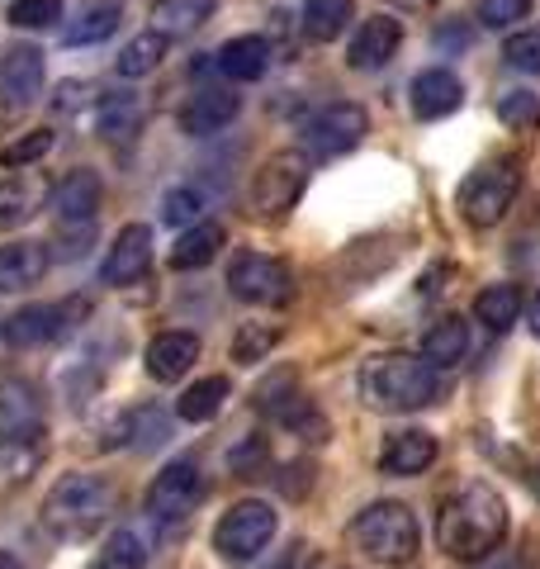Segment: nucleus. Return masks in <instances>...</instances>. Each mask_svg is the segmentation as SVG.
I'll use <instances>...</instances> for the list:
<instances>
[{"mask_svg": "<svg viewBox=\"0 0 540 569\" xmlns=\"http://www.w3.org/2000/svg\"><path fill=\"white\" fill-rule=\"evenodd\" d=\"M270 460V451H266V437H247L242 447H232L228 451V466H232V475H242V479H251L261 466Z\"/></svg>", "mask_w": 540, "mask_h": 569, "instance_id": "42", "label": "nucleus"}, {"mask_svg": "<svg viewBox=\"0 0 540 569\" xmlns=\"http://www.w3.org/2000/svg\"><path fill=\"white\" fill-rule=\"evenodd\" d=\"M213 62H219V71L228 81H261L266 67H270V43L261 33H242V39H228Z\"/></svg>", "mask_w": 540, "mask_h": 569, "instance_id": "24", "label": "nucleus"}, {"mask_svg": "<svg viewBox=\"0 0 540 569\" xmlns=\"http://www.w3.org/2000/svg\"><path fill=\"white\" fill-rule=\"evenodd\" d=\"M142 114L148 110H142V96L133 91H110L96 100V123L104 138H133L142 129Z\"/></svg>", "mask_w": 540, "mask_h": 569, "instance_id": "27", "label": "nucleus"}, {"mask_svg": "<svg viewBox=\"0 0 540 569\" xmlns=\"http://www.w3.org/2000/svg\"><path fill=\"white\" fill-rule=\"evenodd\" d=\"M412 114L418 119H446L450 110H460V100H464V86L456 71H446V67H431V71H418L412 77Z\"/></svg>", "mask_w": 540, "mask_h": 569, "instance_id": "20", "label": "nucleus"}, {"mask_svg": "<svg viewBox=\"0 0 540 569\" xmlns=\"http://www.w3.org/2000/svg\"><path fill=\"white\" fill-rule=\"evenodd\" d=\"M360 399L374 413H412V408H427L437 399V370L422 356H374L360 370Z\"/></svg>", "mask_w": 540, "mask_h": 569, "instance_id": "3", "label": "nucleus"}, {"mask_svg": "<svg viewBox=\"0 0 540 569\" xmlns=\"http://www.w3.org/2000/svg\"><path fill=\"white\" fill-rule=\"evenodd\" d=\"M0 569H24V565H20V560H14V556H10V550H0Z\"/></svg>", "mask_w": 540, "mask_h": 569, "instance_id": "46", "label": "nucleus"}, {"mask_svg": "<svg viewBox=\"0 0 540 569\" xmlns=\"http://www.w3.org/2000/svg\"><path fill=\"white\" fill-rule=\"evenodd\" d=\"M167 48H171V39L167 33H157V29H148V33H138V39H129V48L119 52V62H114V71L123 81H138V77H152V71L161 67V58H167Z\"/></svg>", "mask_w": 540, "mask_h": 569, "instance_id": "29", "label": "nucleus"}, {"mask_svg": "<svg viewBox=\"0 0 540 569\" xmlns=\"http://www.w3.org/2000/svg\"><path fill=\"white\" fill-rule=\"evenodd\" d=\"M498 119L508 123L512 133H531V129H540V100L531 91H508L498 100Z\"/></svg>", "mask_w": 540, "mask_h": 569, "instance_id": "36", "label": "nucleus"}, {"mask_svg": "<svg viewBox=\"0 0 540 569\" xmlns=\"http://www.w3.org/2000/svg\"><path fill=\"white\" fill-rule=\"evenodd\" d=\"M474 318L489 332H508L521 318V290L517 284H489V290L474 299Z\"/></svg>", "mask_w": 540, "mask_h": 569, "instance_id": "31", "label": "nucleus"}, {"mask_svg": "<svg viewBox=\"0 0 540 569\" xmlns=\"http://www.w3.org/2000/svg\"><path fill=\"white\" fill-rule=\"evenodd\" d=\"M219 10V0H157L152 6V29L167 39H186V33L204 29Z\"/></svg>", "mask_w": 540, "mask_h": 569, "instance_id": "26", "label": "nucleus"}, {"mask_svg": "<svg viewBox=\"0 0 540 569\" xmlns=\"http://www.w3.org/2000/svg\"><path fill=\"white\" fill-rule=\"evenodd\" d=\"M123 437H133V447H157L161 437H167V418L157 413V408H138V413H129L119 422Z\"/></svg>", "mask_w": 540, "mask_h": 569, "instance_id": "39", "label": "nucleus"}, {"mask_svg": "<svg viewBox=\"0 0 540 569\" xmlns=\"http://www.w3.org/2000/svg\"><path fill=\"white\" fill-rule=\"evenodd\" d=\"M393 10H408V14H422V10H431L437 6V0H389Z\"/></svg>", "mask_w": 540, "mask_h": 569, "instance_id": "45", "label": "nucleus"}, {"mask_svg": "<svg viewBox=\"0 0 540 569\" xmlns=\"http://www.w3.org/2000/svg\"><path fill=\"white\" fill-rule=\"evenodd\" d=\"M43 52L33 43H10L6 58H0V110L24 114L43 96Z\"/></svg>", "mask_w": 540, "mask_h": 569, "instance_id": "11", "label": "nucleus"}, {"mask_svg": "<svg viewBox=\"0 0 540 569\" xmlns=\"http://www.w3.org/2000/svg\"><path fill=\"white\" fill-rule=\"evenodd\" d=\"M464 351H470V323H464L460 313H446L437 328L422 337V361L431 370H450L464 361Z\"/></svg>", "mask_w": 540, "mask_h": 569, "instance_id": "25", "label": "nucleus"}, {"mask_svg": "<svg viewBox=\"0 0 540 569\" xmlns=\"http://www.w3.org/2000/svg\"><path fill=\"white\" fill-rule=\"evenodd\" d=\"M536 498H540V466H536Z\"/></svg>", "mask_w": 540, "mask_h": 569, "instance_id": "48", "label": "nucleus"}, {"mask_svg": "<svg viewBox=\"0 0 540 569\" xmlns=\"http://www.w3.org/2000/svg\"><path fill=\"white\" fill-rule=\"evenodd\" d=\"M48 200H52V181L39 171H14L10 181H0V233L29 223Z\"/></svg>", "mask_w": 540, "mask_h": 569, "instance_id": "17", "label": "nucleus"}, {"mask_svg": "<svg viewBox=\"0 0 540 569\" xmlns=\"http://www.w3.org/2000/svg\"><path fill=\"white\" fill-rule=\"evenodd\" d=\"M43 437V399L29 380H0V447H33Z\"/></svg>", "mask_w": 540, "mask_h": 569, "instance_id": "12", "label": "nucleus"}, {"mask_svg": "<svg viewBox=\"0 0 540 569\" xmlns=\"http://www.w3.org/2000/svg\"><path fill=\"white\" fill-rule=\"evenodd\" d=\"M351 14H356V0H303V33L313 43H332L351 24Z\"/></svg>", "mask_w": 540, "mask_h": 569, "instance_id": "30", "label": "nucleus"}, {"mask_svg": "<svg viewBox=\"0 0 540 569\" xmlns=\"http://www.w3.org/2000/svg\"><path fill=\"white\" fill-rule=\"evenodd\" d=\"M303 186H309V157L303 152L266 157L261 171L251 176V213H257V219H284V213L299 204Z\"/></svg>", "mask_w": 540, "mask_h": 569, "instance_id": "7", "label": "nucleus"}, {"mask_svg": "<svg viewBox=\"0 0 540 569\" xmlns=\"http://www.w3.org/2000/svg\"><path fill=\"white\" fill-rule=\"evenodd\" d=\"M228 395H232V385H228L223 376H209V380L190 385L186 395H180L176 413L186 418V422H209V418H219V408L228 403Z\"/></svg>", "mask_w": 540, "mask_h": 569, "instance_id": "32", "label": "nucleus"}, {"mask_svg": "<svg viewBox=\"0 0 540 569\" xmlns=\"http://www.w3.org/2000/svg\"><path fill=\"white\" fill-rule=\"evenodd\" d=\"M52 142H58V133L52 129H33L24 138H14L6 152H0V167H10V171H29L33 162H43V157L52 152Z\"/></svg>", "mask_w": 540, "mask_h": 569, "instance_id": "35", "label": "nucleus"}, {"mask_svg": "<svg viewBox=\"0 0 540 569\" xmlns=\"http://www.w3.org/2000/svg\"><path fill=\"white\" fill-rule=\"evenodd\" d=\"M123 24V6L119 0H81V10L62 24V43L86 48V43H104L110 33Z\"/></svg>", "mask_w": 540, "mask_h": 569, "instance_id": "23", "label": "nucleus"}, {"mask_svg": "<svg viewBox=\"0 0 540 569\" xmlns=\"http://www.w3.org/2000/svg\"><path fill=\"white\" fill-rule=\"evenodd\" d=\"M351 546L374 565H408L422 546V531H418V518L408 512V503L384 498V503H370L366 512H356Z\"/></svg>", "mask_w": 540, "mask_h": 569, "instance_id": "4", "label": "nucleus"}, {"mask_svg": "<svg viewBox=\"0 0 540 569\" xmlns=\"http://www.w3.org/2000/svg\"><path fill=\"white\" fill-rule=\"evenodd\" d=\"M403 43V24L399 20H384V14H374V20H366L356 29V39L347 48V62L356 71H380L393 52H399Z\"/></svg>", "mask_w": 540, "mask_h": 569, "instance_id": "19", "label": "nucleus"}, {"mask_svg": "<svg viewBox=\"0 0 540 569\" xmlns=\"http://www.w3.org/2000/svg\"><path fill=\"white\" fill-rule=\"evenodd\" d=\"M100 176L96 171H67L58 186H52V213H58L62 228H96L100 213Z\"/></svg>", "mask_w": 540, "mask_h": 569, "instance_id": "14", "label": "nucleus"}, {"mask_svg": "<svg viewBox=\"0 0 540 569\" xmlns=\"http://www.w3.org/2000/svg\"><path fill=\"white\" fill-rule=\"evenodd\" d=\"M90 569H148V550H142V537L129 527H119L104 537V546L90 556Z\"/></svg>", "mask_w": 540, "mask_h": 569, "instance_id": "33", "label": "nucleus"}, {"mask_svg": "<svg viewBox=\"0 0 540 569\" xmlns=\"http://www.w3.org/2000/svg\"><path fill=\"white\" fill-rule=\"evenodd\" d=\"M148 266H152V228L148 223H129V228H119L114 247L104 252L100 280L104 284H133V280L148 276Z\"/></svg>", "mask_w": 540, "mask_h": 569, "instance_id": "15", "label": "nucleus"}, {"mask_svg": "<svg viewBox=\"0 0 540 569\" xmlns=\"http://www.w3.org/2000/svg\"><path fill=\"white\" fill-rule=\"evenodd\" d=\"M81 313H86L81 299H67V305H29L6 323V342L10 347H48V342H58Z\"/></svg>", "mask_w": 540, "mask_h": 569, "instance_id": "13", "label": "nucleus"}, {"mask_svg": "<svg viewBox=\"0 0 540 569\" xmlns=\"http://www.w3.org/2000/svg\"><path fill=\"white\" fill-rule=\"evenodd\" d=\"M502 58H508V67L540 77V29H521V33H512L508 48H502Z\"/></svg>", "mask_w": 540, "mask_h": 569, "instance_id": "40", "label": "nucleus"}, {"mask_svg": "<svg viewBox=\"0 0 540 569\" xmlns=\"http://www.w3.org/2000/svg\"><path fill=\"white\" fill-rule=\"evenodd\" d=\"M270 541H276V508L261 503V498L232 503L219 518V527H213V550H219L223 560H251V556H261Z\"/></svg>", "mask_w": 540, "mask_h": 569, "instance_id": "9", "label": "nucleus"}, {"mask_svg": "<svg viewBox=\"0 0 540 569\" xmlns=\"http://www.w3.org/2000/svg\"><path fill=\"white\" fill-rule=\"evenodd\" d=\"M531 14V0H479V24L483 29H512Z\"/></svg>", "mask_w": 540, "mask_h": 569, "instance_id": "41", "label": "nucleus"}, {"mask_svg": "<svg viewBox=\"0 0 540 569\" xmlns=\"http://www.w3.org/2000/svg\"><path fill=\"white\" fill-rule=\"evenodd\" d=\"M242 110V96L228 91V86H204V91H194L186 104H180V129H186L190 138H209L228 129L232 119H238Z\"/></svg>", "mask_w": 540, "mask_h": 569, "instance_id": "16", "label": "nucleus"}, {"mask_svg": "<svg viewBox=\"0 0 540 569\" xmlns=\"http://www.w3.org/2000/svg\"><path fill=\"white\" fill-rule=\"evenodd\" d=\"M276 342H280L276 323H242V332L232 337V361H238V366H257V361H266Z\"/></svg>", "mask_w": 540, "mask_h": 569, "instance_id": "34", "label": "nucleus"}, {"mask_svg": "<svg viewBox=\"0 0 540 569\" xmlns=\"http://www.w3.org/2000/svg\"><path fill=\"white\" fill-rule=\"evenodd\" d=\"M517 186H521V171H517V157H493L483 162L479 171L464 176L460 186V209L474 228H493L508 219V209L517 200Z\"/></svg>", "mask_w": 540, "mask_h": 569, "instance_id": "5", "label": "nucleus"}, {"mask_svg": "<svg viewBox=\"0 0 540 569\" xmlns=\"http://www.w3.org/2000/svg\"><path fill=\"white\" fill-rule=\"evenodd\" d=\"M431 43H437V52H464L470 48V29L464 24H441L437 33H431Z\"/></svg>", "mask_w": 540, "mask_h": 569, "instance_id": "44", "label": "nucleus"}, {"mask_svg": "<svg viewBox=\"0 0 540 569\" xmlns=\"http://www.w3.org/2000/svg\"><path fill=\"white\" fill-rule=\"evenodd\" d=\"M531 328H536V337H540V295H536V305H531Z\"/></svg>", "mask_w": 540, "mask_h": 569, "instance_id": "47", "label": "nucleus"}, {"mask_svg": "<svg viewBox=\"0 0 540 569\" xmlns=\"http://www.w3.org/2000/svg\"><path fill=\"white\" fill-rule=\"evenodd\" d=\"M200 498H204L200 466H194V460H171V466L148 485V512L157 522H180L200 508Z\"/></svg>", "mask_w": 540, "mask_h": 569, "instance_id": "10", "label": "nucleus"}, {"mask_svg": "<svg viewBox=\"0 0 540 569\" xmlns=\"http://www.w3.org/2000/svg\"><path fill=\"white\" fill-rule=\"evenodd\" d=\"M204 213V200H200V190H190V186H176L161 194V219H167L171 228H186L194 223Z\"/></svg>", "mask_w": 540, "mask_h": 569, "instance_id": "37", "label": "nucleus"}, {"mask_svg": "<svg viewBox=\"0 0 540 569\" xmlns=\"http://www.w3.org/2000/svg\"><path fill=\"white\" fill-rule=\"evenodd\" d=\"M90 96H96V91H90L86 81H62L58 96H52V110H58V114H77V110H86V104H90Z\"/></svg>", "mask_w": 540, "mask_h": 569, "instance_id": "43", "label": "nucleus"}, {"mask_svg": "<svg viewBox=\"0 0 540 569\" xmlns=\"http://www.w3.org/2000/svg\"><path fill=\"white\" fill-rule=\"evenodd\" d=\"M114 508H119V489L104 475H67L48 493L43 522L58 531L62 541H86L90 531H100L110 522Z\"/></svg>", "mask_w": 540, "mask_h": 569, "instance_id": "2", "label": "nucleus"}, {"mask_svg": "<svg viewBox=\"0 0 540 569\" xmlns=\"http://www.w3.org/2000/svg\"><path fill=\"white\" fill-rule=\"evenodd\" d=\"M62 20V0H14L10 24L14 29H52Z\"/></svg>", "mask_w": 540, "mask_h": 569, "instance_id": "38", "label": "nucleus"}, {"mask_svg": "<svg viewBox=\"0 0 540 569\" xmlns=\"http://www.w3.org/2000/svg\"><path fill=\"white\" fill-rule=\"evenodd\" d=\"M508 537V503L493 485H464L437 512V541L450 560H483Z\"/></svg>", "mask_w": 540, "mask_h": 569, "instance_id": "1", "label": "nucleus"}, {"mask_svg": "<svg viewBox=\"0 0 540 569\" xmlns=\"http://www.w3.org/2000/svg\"><path fill=\"white\" fill-rule=\"evenodd\" d=\"M228 290L242 299V305H257V309H280L294 299V276L280 257H266V252H238L228 261Z\"/></svg>", "mask_w": 540, "mask_h": 569, "instance_id": "6", "label": "nucleus"}, {"mask_svg": "<svg viewBox=\"0 0 540 569\" xmlns=\"http://www.w3.org/2000/svg\"><path fill=\"white\" fill-rule=\"evenodd\" d=\"M219 247H223L219 223H190L171 247V266L176 271H200V266H209L213 257H219Z\"/></svg>", "mask_w": 540, "mask_h": 569, "instance_id": "28", "label": "nucleus"}, {"mask_svg": "<svg viewBox=\"0 0 540 569\" xmlns=\"http://www.w3.org/2000/svg\"><path fill=\"white\" fill-rule=\"evenodd\" d=\"M200 361V337L194 332H157L148 342V376L171 385Z\"/></svg>", "mask_w": 540, "mask_h": 569, "instance_id": "22", "label": "nucleus"}, {"mask_svg": "<svg viewBox=\"0 0 540 569\" xmlns=\"http://www.w3.org/2000/svg\"><path fill=\"white\" fill-rule=\"evenodd\" d=\"M52 266V252L43 242H6L0 247V295H20V290H33Z\"/></svg>", "mask_w": 540, "mask_h": 569, "instance_id": "18", "label": "nucleus"}, {"mask_svg": "<svg viewBox=\"0 0 540 569\" xmlns=\"http://www.w3.org/2000/svg\"><path fill=\"white\" fill-rule=\"evenodd\" d=\"M431 460H437V437L422 432V427H408V432L384 437V451H380V470L384 475L412 479V475H422Z\"/></svg>", "mask_w": 540, "mask_h": 569, "instance_id": "21", "label": "nucleus"}, {"mask_svg": "<svg viewBox=\"0 0 540 569\" xmlns=\"http://www.w3.org/2000/svg\"><path fill=\"white\" fill-rule=\"evenodd\" d=\"M366 133H370V114L360 110V104H351V100H332V104H322L318 114L303 119L299 142H303V157L328 162V157L351 152Z\"/></svg>", "mask_w": 540, "mask_h": 569, "instance_id": "8", "label": "nucleus"}]
</instances>
